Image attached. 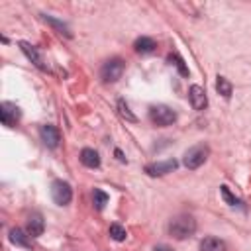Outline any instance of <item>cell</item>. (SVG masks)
<instances>
[{"label":"cell","mask_w":251,"mask_h":251,"mask_svg":"<svg viewBox=\"0 0 251 251\" xmlns=\"http://www.w3.org/2000/svg\"><path fill=\"white\" fill-rule=\"evenodd\" d=\"M196 231V220L188 214H180V216H175L169 224V233L175 237V239H186L190 237L192 233Z\"/></svg>","instance_id":"6da1fadb"},{"label":"cell","mask_w":251,"mask_h":251,"mask_svg":"<svg viewBox=\"0 0 251 251\" xmlns=\"http://www.w3.org/2000/svg\"><path fill=\"white\" fill-rule=\"evenodd\" d=\"M149 120L159 127H167L176 122V112L165 104H157L149 108Z\"/></svg>","instance_id":"7a4b0ae2"},{"label":"cell","mask_w":251,"mask_h":251,"mask_svg":"<svg viewBox=\"0 0 251 251\" xmlns=\"http://www.w3.org/2000/svg\"><path fill=\"white\" fill-rule=\"evenodd\" d=\"M208 155H210V147L208 145H194V147H190L186 153H184V159H182V163H184V167L186 169H198L206 159H208Z\"/></svg>","instance_id":"3957f363"},{"label":"cell","mask_w":251,"mask_h":251,"mask_svg":"<svg viewBox=\"0 0 251 251\" xmlns=\"http://www.w3.org/2000/svg\"><path fill=\"white\" fill-rule=\"evenodd\" d=\"M124 73V61L122 59H110L102 65L100 69V76L104 82H116Z\"/></svg>","instance_id":"277c9868"},{"label":"cell","mask_w":251,"mask_h":251,"mask_svg":"<svg viewBox=\"0 0 251 251\" xmlns=\"http://www.w3.org/2000/svg\"><path fill=\"white\" fill-rule=\"evenodd\" d=\"M51 198H53V202L59 204V206L69 204L71 198H73V190H71L69 182H65V180H55V182L51 184Z\"/></svg>","instance_id":"5b68a950"},{"label":"cell","mask_w":251,"mask_h":251,"mask_svg":"<svg viewBox=\"0 0 251 251\" xmlns=\"http://www.w3.org/2000/svg\"><path fill=\"white\" fill-rule=\"evenodd\" d=\"M176 161L175 159H167V161H157V163H151V165H147L145 167V173L149 175V176H163V175H167V173H173L175 169H176Z\"/></svg>","instance_id":"8992f818"},{"label":"cell","mask_w":251,"mask_h":251,"mask_svg":"<svg viewBox=\"0 0 251 251\" xmlns=\"http://www.w3.org/2000/svg\"><path fill=\"white\" fill-rule=\"evenodd\" d=\"M0 116H2L4 126L14 127V126L18 124V120H20V110H18L16 104H12V102H4V104L0 106Z\"/></svg>","instance_id":"52a82bcc"},{"label":"cell","mask_w":251,"mask_h":251,"mask_svg":"<svg viewBox=\"0 0 251 251\" xmlns=\"http://www.w3.org/2000/svg\"><path fill=\"white\" fill-rule=\"evenodd\" d=\"M188 98H190V104L194 110H204L206 104H208V98H206V92L200 84H192L190 90H188Z\"/></svg>","instance_id":"ba28073f"},{"label":"cell","mask_w":251,"mask_h":251,"mask_svg":"<svg viewBox=\"0 0 251 251\" xmlns=\"http://www.w3.org/2000/svg\"><path fill=\"white\" fill-rule=\"evenodd\" d=\"M39 135H41V141H43L47 147L55 149V147L59 145V131H57V127H55V126H51V124L41 126Z\"/></svg>","instance_id":"9c48e42d"},{"label":"cell","mask_w":251,"mask_h":251,"mask_svg":"<svg viewBox=\"0 0 251 251\" xmlns=\"http://www.w3.org/2000/svg\"><path fill=\"white\" fill-rule=\"evenodd\" d=\"M43 227H45V222H43V216L39 212H33L29 218H27V226H25V231L31 235V237H39L43 233Z\"/></svg>","instance_id":"30bf717a"},{"label":"cell","mask_w":251,"mask_h":251,"mask_svg":"<svg viewBox=\"0 0 251 251\" xmlns=\"http://www.w3.org/2000/svg\"><path fill=\"white\" fill-rule=\"evenodd\" d=\"M20 49L25 53V57L35 65V67H39V69H45V65H43V59H41V55H39V51L33 47V45H29L27 41H20Z\"/></svg>","instance_id":"8fae6325"},{"label":"cell","mask_w":251,"mask_h":251,"mask_svg":"<svg viewBox=\"0 0 251 251\" xmlns=\"http://www.w3.org/2000/svg\"><path fill=\"white\" fill-rule=\"evenodd\" d=\"M10 241L14 245H20V247H25V249H31V241H29V233L20 229V227H14L10 229Z\"/></svg>","instance_id":"7c38bea8"},{"label":"cell","mask_w":251,"mask_h":251,"mask_svg":"<svg viewBox=\"0 0 251 251\" xmlns=\"http://www.w3.org/2000/svg\"><path fill=\"white\" fill-rule=\"evenodd\" d=\"M80 161H82V165L88 167V169H98V167H100V157H98V153H96L94 149H88V147L80 151Z\"/></svg>","instance_id":"4fadbf2b"},{"label":"cell","mask_w":251,"mask_h":251,"mask_svg":"<svg viewBox=\"0 0 251 251\" xmlns=\"http://www.w3.org/2000/svg\"><path fill=\"white\" fill-rule=\"evenodd\" d=\"M200 251H226V243L218 237H206L200 243Z\"/></svg>","instance_id":"5bb4252c"},{"label":"cell","mask_w":251,"mask_h":251,"mask_svg":"<svg viewBox=\"0 0 251 251\" xmlns=\"http://www.w3.org/2000/svg\"><path fill=\"white\" fill-rule=\"evenodd\" d=\"M133 47H135L137 53H151V51H155L157 45H155V41L151 37H137Z\"/></svg>","instance_id":"9a60e30c"},{"label":"cell","mask_w":251,"mask_h":251,"mask_svg":"<svg viewBox=\"0 0 251 251\" xmlns=\"http://www.w3.org/2000/svg\"><path fill=\"white\" fill-rule=\"evenodd\" d=\"M216 90H218L224 98H229V96H231V82H229L226 76H218V80H216Z\"/></svg>","instance_id":"2e32d148"},{"label":"cell","mask_w":251,"mask_h":251,"mask_svg":"<svg viewBox=\"0 0 251 251\" xmlns=\"http://www.w3.org/2000/svg\"><path fill=\"white\" fill-rule=\"evenodd\" d=\"M92 200H94L96 210H102V208L108 204V194H106L104 190H100V188H94V192H92Z\"/></svg>","instance_id":"e0dca14e"},{"label":"cell","mask_w":251,"mask_h":251,"mask_svg":"<svg viewBox=\"0 0 251 251\" xmlns=\"http://www.w3.org/2000/svg\"><path fill=\"white\" fill-rule=\"evenodd\" d=\"M169 61L175 63V67L178 69V73H180L182 76H188V67L184 65V61H182L180 55H176V53H175V55H169Z\"/></svg>","instance_id":"ac0fdd59"},{"label":"cell","mask_w":251,"mask_h":251,"mask_svg":"<svg viewBox=\"0 0 251 251\" xmlns=\"http://www.w3.org/2000/svg\"><path fill=\"white\" fill-rule=\"evenodd\" d=\"M43 20H45L47 24H51L55 29H59L61 33H65L67 37H71V31H69V27H67L63 22H59V20H55V18H51V16H43Z\"/></svg>","instance_id":"d6986e66"},{"label":"cell","mask_w":251,"mask_h":251,"mask_svg":"<svg viewBox=\"0 0 251 251\" xmlns=\"http://www.w3.org/2000/svg\"><path fill=\"white\" fill-rule=\"evenodd\" d=\"M126 235H127V233H126V229H124L120 224H112V226H110V237H112V239H116V241H124Z\"/></svg>","instance_id":"ffe728a7"},{"label":"cell","mask_w":251,"mask_h":251,"mask_svg":"<svg viewBox=\"0 0 251 251\" xmlns=\"http://www.w3.org/2000/svg\"><path fill=\"white\" fill-rule=\"evenodd\" d=\"M118 110H120V114H122V116L127 120V122H135V120H137V118H135V116L129 112V106L126 104V100H122V98L118 100Z\"/></svg>","instance_id":"44dd1931"},{"label":"cell","mask_w":251,"mask_h":251,"mask_svg":"<svg viewBox=\"0 0 251 251\" xmlns=\"http://www.w3.org/2000/svg\"><path fill=\"white\" fill-rule=\"evenodd\" d=\"M220 192H222V198H224V200H226L229 206H235V204H239V200H237V198H235V196L229 192V188H227L226 184H224V186H220Z\"/></svg>","instance_id":"7402d4cb"},{"label":"cell","mask_w":251,"mask_h":251,"mask_svg":"<svg viewBox=\"0 0 251 251\" xmlns=\"http://www.w3.org/2000/svg\"><path fill=\"white\" fill-rule=\"evenodd\" d=\"M155 251H173V249H171L169 245H157V247H155Z\"/></svg>","instance_id":"603a6c76"}]
</instances>
